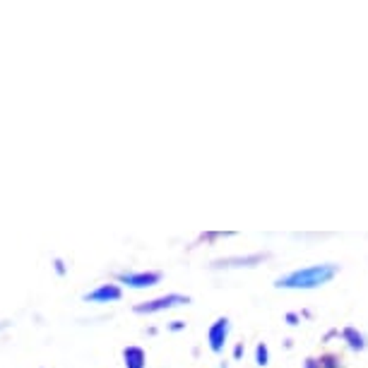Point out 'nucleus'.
<instances>
[{
	"label": "nucleus",
	"instance_id": "f257e3e1",
	"mask_svg": "<svg viewBox=\"0 0 368 368\" xmlns=\"http://www.w3.org/2000/svg\"><path fill=\"white\" fill-rule=\"evenodd\" d=\"M339 274L337 263H318V265H306V267L291 270V272L282 274L274 279L277 289H293V291H308V289L325 287L328 282H332Z\"/></svg>",
	"mask_w": 368,
	"mask_h": 368
},
{
	"label": "nucleus",
	"instance_id": "7ed1b4c3",
	"mask_svg": "<svg viewBox=\"0 0 368 368\" xmlns=\"http://www.w3.org/2000/svg\"><path fill=\"white\" fill-rule=\"evenodd\" d=\"M164 279L161 270H142V272H133V270H125V272L116 274V282L125 284L130 289H150Z\"/></svg>",
	"mask_w": 368,
	"mask_h": 368
},
{
	"label": "nucleus",
	"instance_id": "6e6552de",
	"mask_svg": "<svg viewBox=\"0 0 368 368\" xmlns=\"http://www.w3.org/2000/svg\"><path fill=\"white\" fill-rule=\"evenodd\" d=\"M123 366L125 368H147V354L137 344H128L123 347Z\"/></svg>",
	"mask_w": 368,
	"mask_h": 368
},
{
	"label": "nucleus",
	"instance_id": "2eb2a0df",
	"mask_svg": "<svg viewBox=\"0 0 368 368\" xmlns=\"http://www.w3.org/2000/svg\"><path fill=\"white\" fill-rule=\"evenodd\" d=\"M244 352H246L244 342H236V347H234V358H236V361H239V358L244 356Z\"/></svg>",
	"mask_w": 368,
	"mask_h": 368
},
{
	"label": "nucleus",
	"instance_id": "f8f14e48",
	"mask_svg": "<svg viewBox=\"0 0 368 368\" xmlns=\"http://www.w3.org/2000/svg\"><path fill=\"white\" fill-rule=\"evenodd\" d=\"M284 320H287L289 325H299L301 323V318H299V313H291V311H289L287 315H284Z\"/></svg>",
	"mask_w": 368,
	"mask_h": 368
},
{
	"label": "nucleus",
	"instance_id": "9d476101",
	"mask_svg": "<svg viewBox=\"0 0 368 368\" xmlns=\"http://www.w3.org/2000/svg\"><path fill=\"white\" fill-rule=\"evenodd\" d=\"M318 363H320V368H344L342 358H339L337 354H320Z\"/></svg>",
	"mask_w": 368,
	"mask_h": 368
},
{
	"label": "nucleus",
	"instance_id": "ddd939ff",
	"mask_svg": "<svg viewBox=\"0 0 368 368\" xmlns=\"http://www.w3.org/2000/svg\"><path fill=\"white\" fill-rule=\"evenodd\" d=\"M169 330L171 332H181V330H185V323L183 320H174V323H169Z\"/></svg>",
	"mask_w": 368,
	"mask_h": 368
},
{
	"label": "nucleus",
	"instance_id": "423d86ee",
	"mask_svg": "<svg viewBox=\"0 0 368 368\" xmlns=\"http://www.w3.org/2000/svg\"><path fill=\"white\" fill-rule=\"evenodd\" d=\"M267 260V253H253L244 258H219L212 260V270H231V267H255L258 263Z\"/></svg>",
	"mask_w": 368,
	"mask_h": 368
},
{
	"label": "nucleus",
	"instance_id": "9b49d317",
	"mask_svg": "<svg viewBox=\"0 0 368 368\" xmlns=\"http://www.w3.org/2000/svg\"><path fill=\"white\" fill-rule=\"evenodd\" d=\"M53 267H55V272H58L60 277H65V272H68V267H65V260H63V258H53Z\"/></svg>",
	"mask_w": 368,
	"mask_h": 368
},
{
	"label": "nucleus",
	"instance_id": "dca6fc26",
	"mask_svg": "<svg viewBox=\"0 0 368 368\" xmlns=\"http://www.w3.org/2000/svg\"><path fill=\"white\" fill-rule=\"evenodd\" d=\"M8 325H10V323H8V320H3V323H0V330H5Z\"/></svg>",
	"mask_w": 368,
	"mask_h": 368
},
{
	"label": "nucleus",
	"instance_id": "4468645a",
	"mask_svg": "<svg viewBox=\"0 0 368 368\" xmlns=\"http://www.w3.org/2000/svg\"><path fill=\"white\" fill-rule=\"evenodd\" d=\"M304 368H320V363H318V356H308L304 361Z\"/></svg>",
	"mask_w": 368,
	"mask_h": 368
},
{
	"label": "nucleus",
	"instance_id": "f3484780",
	"mask_svg": "<svg viewBox=\"0 0 368 368\" xmlns=\"http://www.w3.org/2000/svg\"><path fill=\"white\" fill-rule=\"evenodd\" d=\"M41 368H44V366H41Z\"/></svg>",
	"mask_w": 368,
	"mask_h": 368
},
{
	"label": "nucleus",
	"instance_id": "1a4fd4ad",
	"mask_svg": "<svg viewBox=\"0 0 368 368\" xmlns=\"http://www.w3.org/2000/svg\"><path fill=\"white\" fill-rule=\"evenodd\" d=\"M255 363H258L260 368H265L270 363V347H267V342H258V344H255Z\"/></svg>",
	"mask_w": 368,
	"mask_h": 368
},
{
	"label": "nucleus",
	"instance_id": "20e7f679",
	"mask_svg": "<svg viewBox=\"0 0 368 368\" xmlns=\"http://www.w3.org/2000/svg\"><path fill=\"white\" fill-rule=\"evenodd\" d=\"M231 334V318L229 315H219L207 330V344L212 349V354H222L224 352V344Z\"/></svg>",
	"mask_w": 368,
	"mask_h": 368
},
{
	"label": "nucleus",
	"instance_id": "39448f33",
	"mask_svg": "<svg viewBox=\"0 0 368 368\" xmlns=\"http://www.w3.org/2000/svg\"><path fill=\"white\" fill-rule=\"evenodd\" d=\"M120 299H123V289L116 282L99 284V287H94L92 291L82 293V301H87V304H116V301Z\"/></svg>",
	"mask_w": 368,
	"mask_h": 368
},
{
	"label": "nucleus",
	"instance_id": "0eeeda50",
	"mask_svg": "<svg viewBox=\"0 0 368 368\" xmlns=\"http://www.w3.org/2000/svg\"><path fill=\"white\" fill-rule=\"evenodd\" d=\"M339 337L347 342V347L352 349V352H366L368 347V339L366 334L361 332L358 328H354V325H347V328H342V332H339Z\"/></svg>",
	"mask_w": 368,
	"mask_h": 368
},
{
	"label": "nucleus",
	"instance_id": "f03ea898",
	"mask_svg": "<svg viewBox=\"0 0 368 368\" xmlns=\"http://www.w3.org/2000/svg\"><path fill=\"white\" fill-rule=\"evenodd\" d=\"M188 293H164V296H157V299L142 301V304L133 306V313L137 315H152V313H161V311H171L179 308V306H188L190 304Z\"/></svg>",
	"mask_w": 368,
	"mask_h": 368
}]
</instances>
